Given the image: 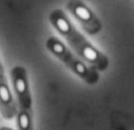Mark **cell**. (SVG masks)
Segmentation results:
<instances>
[{
    "label": "cell",
    "instance_id": "obj_1",
    "mask_svg": "<svg viewBox=\"0 0 134 130\" xmlns=\"http://www.w3.org/2000/svg\"><path fill=\"white\" fill-rule=\"evenodd\" d=\"M46 49L59 59L65 66H67L73 73L83 79L89 84L96 83L98 77L95 71H93L87 64H85L81 59L72 53V51L57 37H49L45 43Z\"/></svg>",
    "mask_w": 134,
    "mask_h": 130
},
{
    "label": "cell",
    "instance_id": "obj_2",
    "mask_svg": "<svg viewBox=\"0 0 134 130\" xmlns=\"http://www.w3.org/2000/svg\"><path fill=\"white\" fill-rule=\"evenodd\" d=\"M10 81L19 109L32 110V95L28 73L22 65H16L10 70Z\"/></svg>",
    "mask_w": 134,
    "mask_h": 130
},
{
    "label": "cell",
    "instance_id": "obj_3",
    "mask_svg": "<svg viewBox=\"0 0 134 130\" xmlns=\"http://www.w3.org/2000/svg\"><path fill=\"white\" fill-rule=\"evenodd\" d=\"M18 103L15 100L14 93L8 85V82L4 77H0V113L5 120H12L16 117L19 108Z\"/></svg>",
    "mask_w": 134,
    "mask_h": 130
},
{
    "label": "cell",
    "instance_id": "obj_4",
    "mask_svg": "<svg viewBox=\"0 0 134 130\" xmlns=\"http://www.w3.org/2000/svg\"><path fill=\"white\" fill-rule=\"evenodd\" d=\"M67 8L79 20V22L86 28L88 32L93 34L97 31V28H98L97 22H95L93 14L86 5H84L82 2L77 0H71L68 2Z\"/></svg>",
    "mask_w": 134,
    "mask_h": 130
},
{
    "label": "cell",
    "instance_id": "obj_5",
    "mask_svg": "<svg viewBox=\"0 0 134 130\" xmlns=\"http://www.w3.org/2000/svg\"><path fill=\"white\" fill-rule=\"evenodd\" d=\"M16 123L18 130H35L32 110L19 109L16 115Z\"/></svg>",
    "mask_w": 134,
    "mask_h": 130
},
{
    "label": "cell",
    "instance_id": "obj_6",
    "mask_svg": "<svg viewBox=\"0 0 134 130\" xmlns=\"http://www.w3.org/2000/svg\"><path fill=\"white\" fill-rule=\"evenodd\" d=\"M4 75H5V71H4V67H3L1 59H0V77H4Z\"/></svg>",
    "mask_w": 134,
    "mask_h": 130
},
{
    "label": "cell",
    "instance_id": "obj_7",
    "mask_svg": "<svg viewBox=\"0 0 134 130\" xmlns=\"http://www.w3.org/2000/svg\"><path fill=\"white\" fill-rule=\"evenodd\" d=\"M0 130H14V129H13V128H9V127L2 126V127H0Z\"/></svg>",
    "mask_w": 134,
    "mask_h": 130
}]
</instances>
